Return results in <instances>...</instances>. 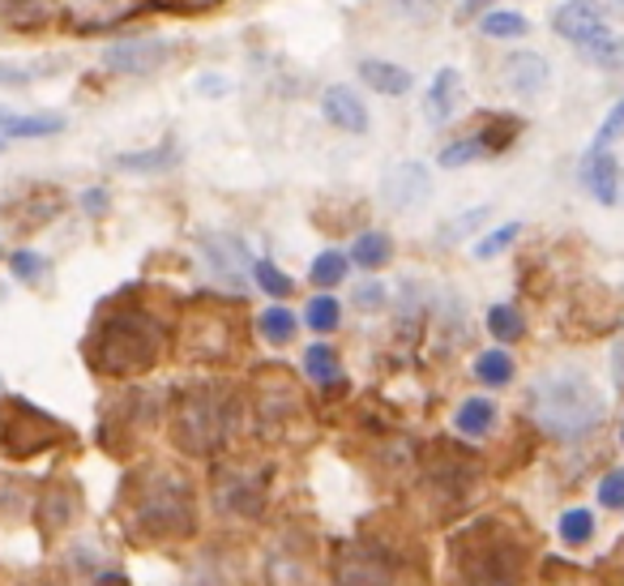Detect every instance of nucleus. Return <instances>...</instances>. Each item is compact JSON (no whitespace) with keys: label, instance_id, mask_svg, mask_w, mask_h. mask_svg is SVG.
<instances>
[{"label":"nucleus","instance_id":"obj_24","mask_svg":"<svg viewBox=\"0 0 624 586\" xmlns=\"http://www.w3.org/2000/svg\"><path fill=\"white\" fill-rule=\"evenodd\" d=\"M176 159H180L176 142H163V146H155V150H125V155H116L112 164L120 167V171H167Z\"/></svg>","mask_w":624,"mask_h":586},{"label":"nucleus","instance_id":"obj_51","mask_svg":"<svg viewBox=\"0 0 624 586\" xmlns=\"http://www.w3.org/2000/svg\"><path fill=\"white\" fill-rule=\"evenodd\" d=\"M116 586H120V583H116Z\"/></svg>","mask_w":624,"mask_h":586},{"label":"nucleus","instance_id":"obj_6","mask_svg":"<svg viewBox=\"0 0 624 586\" xmlns=\"http://www.w3.org/2000/svg\"><path fill=\"white\" fill-rule=\"evenodd\" d=\"M171 56H176V43L155 39V34H146V39L129 34V39H116L103 48L99 65L116 77H150V73L171 65Z\"/></svg>","mask_w":624,"mask_h":586},{"label":"nucleus","instance_id":"obj_3","mask_svg":"<svg viewBox=\"0 0 624 586\" xmlns=\"http://www.w3.org/2000/svg\"><path fill=\"white\" fill-rule=\"evenodd\" d=\"M454 548L462 586H518L522 578L526 544L500 522H475Z\"/></svg>","mask_w":624,"mask_h":586},{"label":"nucleus","instance_id":"obj_20","mask_svg":"<svg viewBox=\"0 0 624 586\" xmlns=\"http://www.w3.org/2000/svg\"><path fill=\"white\" fill-rule=\"evenodd\" d=\"M201 253H205V261H210L223 279H240V274H244V261H248L244 240H235V236H205V240H201Z\"/></svg>","mask_w":624,"mask_h":586},{"label":"nucleus","instance_id":"obj_28","mask_svg":"<svg viewBox=\"0 0 624 586\" xmlns=\"http://www.w3.org/2000/svg\"><path fill=\"white\" fill-rule=\"evenodd\" d=\"M454 423H458V432H466V437H484V432H493L496 423V402H488V398H466L458 407V416H454Z\"/></svg>","mask_w":624,"mask_h":586},{"label":"nucleus","instance_id":"obj_43","mask_svg":"<svg viewBox=\"0 0 624 586\" xmlns=\"http://www.w3.org/2000/svg\"><path fill=\"white\" fill-rule=\"evenodd\" d=\"M228 91H231V86H228V77H223V73H201V77H198V95L219 98V95H228Z\"/></svg>","mask_w":624,"mask_h":586},{"label":"nucleus","instance_id":"obj_8","mask_svg":"<svg viewBox=\"0 0 624 586\" xmlns=\"http://www.w3.org/2000/svg\"><path fill=\"white\" fill-rule=\"evenodd\" d=\"M402 569L381 544H347L338 553V586H398Z\"/></svg>","mask_w":624,"mask_h":586},{"label":"nucleus","instance_id":"obj_50","mask_svg":"<svg viewBox=\"0 0 624 586\" xmlns=\"http://www.w3.org/2000/svg\"><path fill=\"white\" fill-rule=\"evenodd\" d=\"M27 586H39V583H27Z\"/></svg>","mask_w":624,"mask_h":586},{"label":"nucleus","instance_id":"obj_48","mask_svg":"<svg viewBox=\"0 0 624 586\" xmlns=\"http://www.w3.org/2000/svg\"><path fill=\"white\" fill-rule=\"evenodd\" d=\"M4 112H9V107H0V116H4Z\"/></svg>","mask_w":624,"mask_h":586},{"label":"nucleus","instance_id":"obj_45","mask_svg":"<svg viewBox=\"0 0 624 586\" xmlns=\"http://www.w3.org/2000/svg\"><path fill=\"white\" fill-rule=\"evenodd\" d=\"M356 304H360V308H381V304H385V287H381V283H368V287L356 292Z\"/></svg>","mask_w":624,"mask_h":586},{"label":"nucleus","instance_id":"obj_37","mask_svg":"<svg viewBox=\"0 0 624 586\" xmlns=\"http://www.w3.org/2000/svg\"><path fill=\"white\" fill-rule=\"evenodd\" d=\"M518 236H522V223H505V228H496V231H488V236H479L470 253H475L479 261H493V258H500V253H505V249H509V244H514Z\"/></svg>","mask_w":624,"mask_h":586},{"label":"nucleus","instance_id":"obj_13","mask_svg":"<svg viewBox=\"0 0 624 586\" xmlns=\"http://www.w3.org/2000/svg\"><path fill=\"white\" fill-rule=\"evenodd\" d=\"M321 116H326L334 129L342 133H368V125H372V116H368V103L360 98V91L356 86H347V82H334V86H326V95H321Z\"/></svg>","mask_w":624,"mask_h":586},{"label":"nucleus","instance_id":"obj_7","mask_svg":"<svg viewBox=\"0 0 624 586\" xmlns=\"http://www.w3.org/2000/svg\"><path fill=\"white\" fill-rule=\"evenodd\" d=\"M176 441L189 450V454H205L223 441V402L210 390L189 394L176 411Z\"/></svg>","mask_w":624,"mask_h":586},{"label":"nucleus","instance_id":"obj_21","mask_svg":"<svg viewBox=\"0 0 624 586\" xmlns=\"http://www.w3.org/2000/svg\"><path fill=\"white\" fill-rule=\"evenodd\" d=\"M65 129H68L65 116H43V112H31V116L4 112L0 116V137H56V133Z\"/></svg>","mask_w":624,"mask_h":586},{"label":"nucleus","instance_id":"obj_17","mask_svg":"<svg viewBox=\"0 0 624 586\" xmlns=\"http://www.w3.org/2000/svg\"><path fill=\"white\" fill-rule=\"evenodd\" d=\"M356 73L363 77L368 91H377V95H385V98H402L415 91V73L394 65V61H377V56H368V61H360Z\"/></svg>","mask_w":624,"mask_h":586},{"label":"nucleus","instance_id":"obj_46","mask_svg":"<svg viewBox=\"0 0 624 586\" xmlns=\"http://www.w3.org/2000/svg\"><path fill=\"white\" fill-rule=\"evenodd\" d=\"M493 9V0H462L458 4V22H475L479 13H488Z\"/></svg>","mask_w":624,"mask_h":586},{"label":"nucleus","instance_id":"obj_29","mask_svg":"<svg viewBox=\"0 0 624 586\" xmlns=\"http://www.w3.org/2000/svg\"><path fill=\"white\" fill-rule=\"evenodd\" d=\"M257 329H262L265 343L283 347V343H292V338H296V313H292V308H283V304H274V308H265L262 317H257Z\"/></svg>","mask_w":624,"mask_h":586},{"label":"nucleus","instance_id":"obj_16","mask_svg":"<svg viewBox=\"0 0 624 586\" xmlns=\"http://www.w3.org/2000/svg\"><path fill=\"white\" fill-rule=\"evenodd\" d=\"M599 27H607V9L599 4V0H564L557 13H552V31L560 39H569V43H578V39H586L591 31Z\"/></svg>","mask_w":624,"mask_h":586},{"label":"nucleus","instance_id":"obj_26","mask_svg":"<svg viewBox=\"0 0 624 586\" xmlns=\"http://www.w3.org/2000/svg\"><path fill=\"white\" fill-rule=\"evenodd\" d=\"M475 22H479V34H488V39H522L530 31V22L518 9H496V4L488 13H479Z\"/></svg>","mask_w":624,"mask_h":586},{"label":"nucleus","instance_id":"obj_12","mask_svg":"<svg viewBox=\"0 0 624 586\" xmlns=\"http://www.w3.org/2000/svg\"><path fill=\"white\" fill-rule=\"evenodd\" d=\"M214 501L223 514L235 519H257L265 505V480L257 475H244V471H219V484H214Z\"/></svg>","mask_w":624,"mask_h":586},{"label":"nucleus","instance_id":"obj_44","mask_svg":"<svg viewBox=\"0 0 624 586\" xmlns=\"http://www.w3.org/2000/svg\"><path fill=\"white\" fill-rule=\"evenodd\" d=\"M107 206H112V197H107V189H86V193H82V210H86L91 219H99V214H103V210H107Z\"/></svg>","mask_w":624,"mask_h":586},{"label":"nucleus","instance_id":"obj_25","mask_svg":"<svg viewBox=\"0 0 624 586\" xmlns=\"http://www.w3.org/2000/svg\"><path fill=\"white\" fill-rule=\"evenodd\" d=\"M269 583L274 586H308V565L299 561V548L292 544H274V556H269Z\"/></svg>","mask_w":624,"mask_h":586},{"label":"nucleus","instance_id":"obj_11","mask_svg":"<svg viewBox=\"0 0 624 586\" xmlns=\"http://www.w3.org/2000/svg\"><path fill=\"white\" fill-rule=\"evenodd\" d=\"M500 86L514 98H539L548 86H552V65L548 56L530 52V48H518L500 61Z\"/></svg>","mask_w":624,"mask_h":586},{"label":"nucleus","instance_id":"obj_19","mask_svg":"<svg viewBox=\"0 0 624 586\" xmlns=\"http://www.w3.org/2000/svg\"><path fill=\"white\" fill-rule=\"evenodd\" d=\"M77 510V489L73 484H47L43 496H39V522H43V535H56L68 522V514Z\"/></svg>","mask_w":624,"mask_h":586},{"label":"nucleus","instance_id":"obj_42","mask_svg":"<svg viewBox=\"0 0 624 586\" xmlns=\"http://www.w3.org/2000/svg\"><path fill=\"white\" fill-rule=\"evenodd\" d=\"M599 501H603L607 510H624V471H607V475H603Z\"/></svg>","mask_w":624,"mask_h":586},{"label":"nucleus","instance_id":"obj_49","mask_svg":"<svg viewBox=\"0 0 624 586\" xmlns=\"http://www.w3.org/2000/svg\"><path fill=\"white\" fill-rule=\"evenodd\" d=\"M621 437H624V423H621Z\"/></svg>","mask_w":624,"mask_h":586},{"label":"nucleus","instance_id":"obj_1","mask_svg":"<svg viewBox=\"0 0 624 586\" xmlns=\"http://www.w3.org/2000/svg\"><path fill=\"white\" fill-rule=\"evenodd\" d=\"M125 531L146 544H167V540H189L198 526V505H193V484L184 471L171 467H146L137 471L125 496H120Z\"/></svg>","mask_w":624,"mask_h":586},{"label":"nucleus","instance_id":"obj_47","mask_svg":"<svg viewBox=\"0 0 624 586\" xmlns=\"http://www.w3.org/2000/svg\"><path fill=\"white\" fill-rule=\"evenodd\" d=\"M4 142H9V137H0V155H4V150H9V146H4Z\"/></svg>","mask_w":624,"mask_h":586},{"label":"nucleus","instance_id":"obj_4","mask_svg":"<svg viewBox=\"0 0 624 586\" xmlns=\"http://www.w3.org/2000/svg\"><path fill=\"white\" fill-rule=\"evenodd\" d=\"M530 407H535L539 423L560 441H578L603 420V398L578 373H548L530 394Z\"/></svg>","mask_w":624,"mask_h":586},{"label":"nucleus","instance_id":"obj_38","mask_svg":"<svg viewBox=\"0 0 624 586\" xmlns=\"http://www.w3.org/2000/svg\"><path fill=\"white\" fill-rule=\"evenodd\" d=\"M253 279H257V287H262L265 295H274V300H287V295L296 292V283H292L274 261H257V265H253Z\"/></svg>","mask_w":624,"mask_h":586},{"label":"nucleus","instance_id":"obj_35","mask_svg":"<svg viewBox=\"0 0 624 586\" xmlns=\"http://www.w3.org/2000/svg\"><path fill=\"white\" fill-rule=\"evenodd\" d=\"M488 214H493V206H470V210H462L454 223H441V231H436V240H445V244H454V240H462V236H470L475 228H484L488 223Z\"/></svg>","mask_w":624,"mask_h":586},{"label":"nucleus","instance_id":"obj_15","mask_svg":"<svg viewBox=\"0 0 624 586\" xmlns=\"http://www.w3.org/2000/svg\"><path fill=\"white\" fill-rule=\"evenodd\" d=\"M458 107H462V73L450 65L436 69L424 95V121L432 129H441V125H450L458 116Z\"/></svg>","mask_w":624,"mask_h":586},{"label":"nucleus","instance_id":"obj_34","mask_svg":"<svg viewBox=\"0 0 624 586\" xmlns=\"http://www.w3.org/2000/svg\"><path fill=\"white\" fill-rule=\"evenodd\" d=\"M338 317H342V304L334 295H313L308 308H304V322H308V329H317V334L338 329Z\"/></svg>","mask_w":624,"mask_h":586},{"label":"nucleus","instance_id":"obj_40","mask_svg":"<svg viewBox=\"0 0 624 586\" xmlns=\"http://www.w3.org/2000/svg\"><path fill=\"white\" fill-rule=\"evenodd\" d=\"M616 137H624V98H621V103H612V112L603 116V125H599V133H594L591 146L612 150V142H616Z\"/></svg>","mask_w":624,"mask_h":586},{"label":"nucleus","instance_id":"obj_33","mask_svg":"<svg viewBox=\"0 0 624 586\" xmlns=\"http://www.w3.org/2000/svg\"><path fill=\"white\" fill-rule=\"evenodd\" d=\"M304 368H308V377H313L317 386H334V381H338V356H334L329 343H313L308 356H304Z\"/></svg>","mask_w":624,"mask_h":586},{"label":"nucleus","instance_id":"obj_41","mask_svg":"<svg viewBox=\"0 0 624 586\" xmlns=\"http://www.w3.org/2000/svg\"><path fill=\"white\" fill-rule=\"evenodd\" d=\"M9 265H13V274H18L22 283H34V279L47 270V261L39 258V253H31V249H18V253L9 258Z\"/></svg>","mask_w":624,"mask_h":586},{"label":"nucleus","instance_id":"obj_31","mask_svg":"<svg viewBox=\"0 0 624 586\" xmlns=\"http://www.w3.org/2000/svg\"><path fill=\"white\" fill-rule=\"evenodd\" d=\"M347 270H351V258L347 253H338V249H326V253H317L313 258V283L317 287H338L342 279H347Z\"/></svg>","mask_w":624,"mask_h":586},{"label":"nucleus","instance_id":"obj_36","mask_svg":"<svg viewBox=\"0 0 624 586\" xmlns=\"http://www.w3.org/2000/svg\"><path fill=\"white\" fill-rule=\"evenodd\" d=\"M475 377L479 381H488V386H505L509 377H514V359H509V352H484V356L475 359Z\"/></svg>","mask_w":624,"mask_h":586},{"label":"nucleus","instance_id":"obj_27","mask_svg":"<svg viewBox=\"0 0 624 586\" xmlns=\"http://www.w3.org/2000/svg\"><path fill=\"white\" fill-rule=\"evenodd\" d=\"M445 0H385V18L406 22V27H432L441 18Z\"/></svg>","mask_w":624,"mask_h":586},{"label":"nucleus","instance_id":"obj_23","mask_svg":"<svg viewBox=\"0 0 624 586\" xmlns=\"http://www.w3.org/2000/svg\"><path fill=\"white\" fill-rule=\"evenodd\" d=\"M518 133H522V121H518V116L493 112V116H484V125L475 129V137L484 142V150H488V155H505V150L518 142Z\"/></svg>","mask_w":624,"mask_h":586},{"label":"nucleus","instance_id":"obj_32","mask_svg":"<svg viewBox=\"0 0 624 586\" xmlns=\"http://www.w3.org/2000/svg\"><path fill=\"white\" fill-rule=\"evenodd\" d=\"M488 329H493L496 343H518L526 322L514 304H493V308H488Z\"/></svg>","mask_w":624,"mask_h":586},{"label":"nucleus","instance_id":"obj_9","mask_svg":"<svg viewBox=\"0 0 624 586\" xmlns=\"http://www.w3.org/2000/svg\"><path fill=\"white\" fill-rule=\"evenodd\" d=\"M262 390H257V420L262 432L274 428V437H292L287 420L304 423V394L292 386V373H262Z\"/></svg>","mask_w":624,"mask_h":586},{"label":"nucleus","instance_id":"obj_2","mask_svg":"<svg viewBox=\"0 0 624 586\" xmlns=\"http://www.w3.org/2000/svg\"><path fill=\"white\" fill-rule=\"evenodd\" d=\"M163 326L141 308H112L103 313L95 334L86 338V359L107 377H137L150 373L163 356Z\"/></svg>","mask_w":624,"mask_h":586},{"label":"nucleus","instance_id":"obj_30","mask_svg":"<svg viewBox=\"0 0 624 586\" xmlns=\"http://www.w3.org/2000/svg\"><path fill=\"white\" fill-rule=\"evenodd\" d=\"M488 150H484V142L475 137V133H466V137H454L450 146H441V155H436V164L441 167H470V164H479Z\"/></svg>","mask_w":624,"mask_h":586},{"label":"nucleus","instance_id":"obj_5","mask_svg":"<svg viewBox=\"0 0 624 586\" xmlns=\"http://www.w3.org/2000/svg\"><path fill=\"white\" fill-rule=\"evenodd\" d=\"M73 432H68L61 420H52L47 411H39L31 402H22V398H9L4 407H0V450L9 458H31L39 450H52V446H61L68 441Z\"/></svg>","mask_w":624,"mask_h":586},{"label":"nucleus","instance_id":"obj_22","mask_svg":"<svg viewBox=\"0 0 624 586\" xmlns=\"http://www.w3.org/2000/svg\"><path fill=\"white\" fill-rule=\"evenodd\" d=\"M347 258H351V265H363V270H381L394 258V240H390V231H360Z\"/></svg>","mask_w":624,"mask_h":586},{"label":"nucleus","instance_id":"obj_14","mask_svg":"<svg viewBox=\"0 0 624 586\" xmlns=\"http://www.w3.org/2000/svg\"><path fill=\"white\" fill-rule=\"evenodd\" d=\"M582 189H586L599 206H616V201H621V164H616L612 150L586 146V155H582Z\"/></svg>","mask_w":624,"mask_h":586},{"label":"nucleus","instance_id":"obj_39","mask_svg":"<svg viewBox=\"0 0 624 586\" xmlns=\"http://www.w3.org/2000/svg\"><path fill=\"white\" fill-rule=\"evenodd\" d=\"M591 535H594L591 510H564V514H560V540H564V544H586Z\"/></svg>","mask_w":624,"mask_h":586},{"label":"nucleus","instance_id":"obj_18","mask_svg":"<svg viewBox=\"0 0 624 586\" xmlns=\"http://www.w3.org/2000/svg\"><path fill=\"white\" fill-rule=\"evenodd\" d=\"M573 52L599 69H624V34H616L612 27H599L586 39H578Z\"/></svg>","mask_w":624,"mask_h":586},{"label":"nucleus","instance_id":"obj_10","mask_svg":"<svg viewBox=\"0 0 624 586\" xmlns=\"http://www.w3.org/2000/svg\"><path fill=\"white\" fill-rule=\"evenodd\" d=\"M381 201H385L390 210H398V214L427 206V201H432V171H427L424 164H415V159L394 164L381 176Z\"/></svg>","mask_w":624,"mask_h":586}]
</instances>
